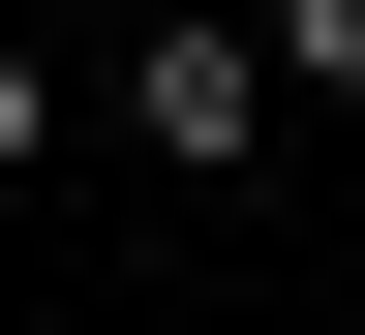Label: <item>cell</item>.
Here are the masks:
<instances>
[{
  "instance_id": "6da1fadb",
  "label": "cell",
  "mask_w": 365,
  "mask_h": 335,
  "mask_svg": "<svg viewBox=\"0 0 365 335\" xmlns=\"http://www.w3.org/2000/svg\"><path fill=\"white\" fill-rule=\"evenodd\" d=\"M91 122H122L153 183H213V153H274V31H122V61H91Z\"/></svg>"
},
{
  "instance_id": "7a4b0ae2",
  "label": "cell",
  "mask_w": 365,
  "mask_h": 335,
  "mask_svg": "<svg viewBox=\"0 0 365 335\" xmlns=\"http://www.w3.org/2000/svg\"><path fill=\"white\" fill-rule=\"evenodd\" d=\"M61 122H91V61H0V183H31V153H61Z\"/></svg>"
}]
</instances>
